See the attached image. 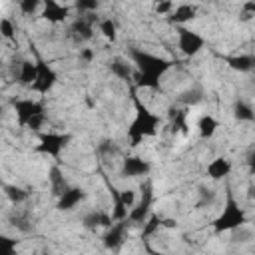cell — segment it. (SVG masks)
Here are the masks:
<instances>
[{
	"label": "cell",
	"instance_id": "cell-1",
	"mask_svg": "<svg viewBox=\"0 0 255 255\" xmlns=\"http://www.w3.org/2000/svg\"><path fill=\"white\" fill-rule=\"evenodd\" d=\"M129 62L133 64V84L137 90H161V78L171 70L173 62L167 58H161L157 54H151L141 48H131L128 52Z\"/></svg>",
	"mask_w": 255,
	"mask_h": 255
},
{
	"label": "cell",
	"instance_id": "cell-2",
	"mask_svg": "<svg viewBox=\"0 0 255 255\" xmlns=\"http://www.w3.org/2000/svg\"><path fill=\"white\" fill-rule=\"evenodd\" d=\"M131 102H133V118L126 129V137L131 147H137L145 137H155L159 133L161 118L153 110H149L135 92L131 94Z\"/></svg>",
	"mask_w": 255,
	"mask_h": 255
},
{
	"label": "cell",
	"instance_id": "cell-3",
	"mask_svg": "<svg viewBox=\"0 0 255 255\" xmlns=\"http://www.w3.org/2000/svg\"><path fill=\"white\" fill-rule=\"evenodd\" d=\"M245 223H247V211L239 205V201L235 199L231 187H227L223 209L211 221V227H213L215 233H229V231H235V229L243 227Z\"/></svg>",
	"mask_w": 255,
	"mask_h": 255
},
{
	"label": "cell",
	"instance_id": "cell-4",
	"mask_svg": "<svg viewBox=\"0 0 255 255\" xmlns=\"http://www.w3.org/2000/svg\"><path fill=\"white\" fill-rule=\"evenodd\" d=\"M70 141H72V135H70V133H62V131H42V133H38V143L34 145V151L58 159V157L62 155V151L70 145Z\"/></svg>",
	"mask_w": 255,
	"mask_h": 255
},
{
	"label": "cell",
	"instance_id": "cell-5",
	"mask_svg": "<svg viewBox=\"0 0 255 255\" xmlns=\"http://www.w3.org/2000/svg\"><path fill=\"white\" fill-rule=\"evenodd\" d=\"M175 36H177V50L185 58H193L205 48V38L187 26H175Z\"/></svg>",
	"mask_w": 255,
	"mask_h": 255
},
{
	"label": "cell",
	"instance_id": "cell-6",
	"mask_svg": "<svg viewBox=\"0 0 255 255\" xmlns=\"http://www.w3.org/2000/svg\"><path fill=\"white\" fill-rule=\"evenodd\" d=\"M12 108L16 114V122L20 128H26L30 124V120H34L40 114H46V108L40 100H32V98H18L12 100Z\"/></svg>",
	"mask_w": 255,
	"mask_h": 255
},
{
	"label": "cell",
	"instance_id": "cell-7",
	"mask_svg": "<svg viewBox=\"0 0 255 255\" xmlns=\"http://www.w3.org/2000/svg\"><path fill=\"white\" fill-rule=\"evenodd\" d=\"M151 205H153V187H151L149 181H145V183H141V197L135 201V205L128 213V221L143 225V221L153 213Z\"/></svg>",
	"mask_w": 255,
	"mask_h": 255
},
{
	"label": "cell",
	"instance_id": "cell-8",
	"mask_svg": "<svg viewBox=\"0 0 255 255\" xmlns=\"http://www.w3.org/2000/svg\"><path fill=\"white\" fill-rule=\"evenodd\" d=\"M36 66H38V74H36V80H34V84L30 86V90L36 92V94H40V96H46V94H50V92L54 90V86L58 84V74H56V70H54L48 62H44L42 58H36Z\"/></svg>",
	"mask_w": 255,
	"mask_h": 255
},
{
	"label": "cell",
	"instance_id": "cell-9",
	"mask_svg": "<svg viewBox=\"0 0 255 255\" xmlns=\"http://www.w3.org/2000/svg\"><path fill=\"white\" fill-rule=\"evenodd\" d=\"M151 171V163L139 155H126L122 159V167H120V173L122 177H145L149 175Z\"/></svg>",
	"mask_w": 255,
	"mask_h": 255
},
{
	"label": "cell",
	"instance_id": "cell-10",
	"mask_svg": "<svg viewBox=\"0 0 255 255\" xmlns=\"http://www.w3.org/2000/svg\"><path fill=\"white\" fill-rule=\"evenodd\" d=\"M70 12H72V8L66 4H60L58 0H42L40 18L50 24H62L70 18Z\"/></svg>",
	"mask_w": 255,
	"mask_h": 255
},
{
	"label": "cell",
	"instance_id": "cell-11",
	"mask_svg": "<svg viewBox=\"0 0 255 255\" xmlns=\"http://www.w3.org/2000/svg\"><path fill=\"white\" fill-rule=\"evenodd\" d=\"M94 14H80L72 24H70V36L80 44V42H88L94 38Z\"/></svg>",
	"mask_w": 255,
	"mask_h": 255
},
{
	"label": "cell",
	"instance_id": "cell-12",
	"mask_svg": "<svg viewBox=\"0 0 255 255\" xmlns=\"http://www.w3.org/2000/svg\"><path fill=\"white\" fill-rule=\"evenodd\" d=\"M128 225H131L128 219H124V221H114V225L108 227L106 233L102 235V243H104V247L110 249V251H118V249L122 247V243H124Z\"/></svg>",
	"mask_w": 255,
	"mask_h": 255
},
{
	"label": "cell",
	"instance_id": "cell-13",
	"mask_svg": "<svg viewBox=\"0 0 255 255\" xmlns=\"http://www.w3.org/2000/svg\"><path fill=\"white\" fill-rule=\"evenodd\" d=\"M86 199V191L82 189V187H76V185H72V187H66L62 193H58V201H56V209L58 211H72V209H76L82 201Z\"/></svg>",
	"mask_w": 255,
	"mask_h": 255
},
{
	"label": "cell",
	"instance_id": "cell-14",
	"mask_svg": "<svg viewBox=\"0 0 255 255\" xmlns=\"http://www.w3.org/2000/svg\"><path fill=\"white\" fill-rule=\"evenodd\" d=\"M197 6L191 2H181L177 6H173L171 14L167 16V22L173 26H187L189 22H193L197 18Z\"/></svg>",
	"mask_w": 255,
	"mask_h": 255
},
{
	"label": "cell",
	"instance_id": "cell-15",
	"mask_svg": "<svg viewBox=\"0 0 255 255\" xmlns=\"http://www.w3.org/2000/svg\"><path fill=\"white\" fill-rule=\"evenodd\" d=\"M114 215L108 213V211H102V209H92L88 211L84 217H82V225L88 229V231H98V229H108L114 225Z\"/></svg>",
	"mask_w": 255,
	"mask_h": 255
},
{
	"label": "cell",
	"instance_id": "cell-16",
	"mask_svg": "<svg viewBox=\"0 0 255 255\" xmlns=\"http://www.w3.org/2000/svg\"><path fill=\"white\" fill-rule=\"evenodd\" d=\"M231 171H233V163H231L229 157H223V155L213 157L205 167V175L211 181H223L231 175Z\"/></svg>",
	"mask_w": 255,
	"mask_h": 255
},
{
	"label": "cell",
	"instance_id": "cell-17",
	"mask_svg": "<svg viewBox=\"0 0 255 255\" xmlns=\"http://www.w3.org/2000/svg\"><path fill=\"white\" fill-rule=\"evenodd\" d=\"M169 129L171 133H183V135L189 131L185 108H169Z\"/></svg>",
	"mask_w": 255,
	"mask_h": 255
},
{
	"label": "cell",
	"instance_id": "cell-18",
	"mask_svg": "<svg viewBox=\"0 0 255 255\" xmlns=\"http://www.w3.org/2000/svg\"><path fill=\"white\" fill-rule=\"evenodd\" d=\"M110 72L124 82H133V64L129 62V58H114L110 62Z\"/></svg>",
	"mask_w": 255,
	"mask_h": 255
},
{
	"label": "cell",
	"instance_id": "cell-19",
	"mask_svg": "<svg viewBox=\"0 0 255 255\" xmlns=\"http://www.w3.org/2000/svg\"><path fill=\"white\" fill-rule=\"evenodd\" d=\"M38 74V66L36 60H22L18 64V74H16V82L20 86H32Z\"/></svg>",
	"mask_w": 255,
	"mask_h": 255
},
{
	"label": "cell",
	"instance_id": "cell-20",
	"mask_svg": "<svg viewBox=\"0 0 255 255\" xmlns=\"http://www.w3.org/2000/svg\"><path fill=\"white\" fill-rule=\"evenodd\" d=\"M197 135L201 137V139H211L213 135H215V131L219 129V122H217V118L215 116H211V114H203L199 120H197Z\"/></svg>",
	"mask_w": 255,
	"mask_h": 255
},
{
	"label": "cell",
	"instance_id": "cell-21",
	"mask_svg": "<svg viewBox=\"0 0 255 255\" xmlns=\"http://www.w3.org/2000/svg\"><path fill=\"white\" fill-rule=\"evenodd\" d=\"M227 66L235 72H241V74H247L251 70H255V56L253 54H239V56H229L225 58Z\"/></svg>",
	"mask_w": 255,
	"mask_h": 255
},
{
	"label": "cell",
	"instance_id": "cell-22",
	"mask_svg": "<svg viewBox=\"0 0 255 255\" xmlns=\"http://www.w3.org/2000/svg\"><path fill=\"white\" fill-rule=\"evenodd\" d=\"M110 195H112V201H114V205H112V215H114V219H116V221L128 219L129 209L122 203V199H120V189H116V187L112 185V187H110Z\"/></svg>",
	"mask_w": 255,
	"mask_h": 255
},
{
	"label": "cell",
	"instance_id": "cell-23",
	"mask_svg": "<svg viewBox=\"0 0 255 255\" xmlns=\"http://www.w3.org/2000/svg\"><path fill=\"white\" fill-rule=\"evenodd\" d=\"M233 118H235L237 122H243V124L255 122V110H253L247 102L239 100V102H235V106H233Z\"/></svg>",
	"mask_w": 255,
	"mask_h": 255
},
{
	"label": "cell",
	"instance_id": "cell-24",
	"mask_svg": "<svg viewBox=\"0 0 255 255\" xmlns=\"http://www.w3.org/2000/svg\"><path fill=\"white\" fill-rule=\"evenodd\" d=\"M161 219L157 213H151L145 221H143V227H141V239H147V237H153L163 225H161Z\"/></svg>",
	"mask_w": 255,
	"mask_h": 255
},
{
	"label": "cell",
	"instance_id": "cell-25",
	"mask_svg": "<svg viewBox=\"0 0 255 255\" xmlns=\"http://www.w3.org/2000/svg\"><path fill=\"white\" fill-rule=\"evenodd\" d=\"M98 30H100V34H102L108 42H116V40H118V26H116V22H114L112 18H102V20H98Z\"/></svg>",
	"mask_w": 255,
	"mask_h": 255
},
{
	"label": "cell",
	"instance_id": "cell-26",
	"mask_svg": "<svg viewBox=\"0 0 255 255\" xmlns=\"http://www.w3.org/2000/svg\"><path fill=\"white\" fill-rule=\"evenodd\" d=\"M4 195L8 197V201L12 205H20L28 199V191L18 187V185H4Z\"/></svg>",
	"mask_w": 255,
	"mask_h": 255
},
{
	"label": "cell",
	"instance_id": "cell-27",
	"mask_svg": "<svg viewBox=\"0 0 255 255\" xmlns=\"http://www.w3.org/2000/svg\"><path fill=\"white\" fill-rule=\"evenodd\" d=\"M74 8L78 14H96L100 8V0H74Z\"/></svg>",
	"mask_w": 255,
	"mask_h": 255
},
{
	"label": "cell",
	"instance_id": "cell-28",
	"mask_svg": "<svg viewBox=\"0 0 255 255\" xmlns=\"http://www.w3.org/2000/svg\"><path fill=\"white\" fill-rule=\"evenodd\" d=\"M50 183H52V189H54L56 193H62V191L68 187L66 181H64V175H62L60 167H52V169H50Z\"/></svg>",
	"mask_w": 255,
	"mask_h": 255
},
{
	"label": "cell",
	"instance_id": "cell-29",
	"mask_svg": "<svg viewBox=\"0 0 255 255\" xmlns=\"http://www.w3.org/2000/svg\"><path fill=\"white\" fill-rule=\"evenodd\" d=\"M18 8L24 16H34L38 10H42V0H18Z\"/></svg>",
	"mask_w": 255,
	"mask_h": 255
},
{
	"label": "cell",
	"instance_id": "cell-30",
	"mask_svg": "<svg viewBox=\"0 0 255 255\" xmlns=\"http://www.w3.org/2000/svg\"><path fill=\"white\" fill-rule=\"evenodd\" d=\"M0 36L4 40H14L16 38V26H14V22L8 16L0 18Z\"/></svg>",
	"mask_w": 255,
	"mask_h": 255
},
{
	"label": "cell",
	"instance_id": "cell-31",
	"mask_svg": "<svg viewBox=\"0 0 255 255\" xmlns=\"http://www.w3.org/2000/svg\"><path fill=\"white\" fill-rule=\"evenodd\" d=\"M199 100H201V90H199V88H189V90H185V92L181 94V98H179V102L185 104V106H195Z\"/></svg>",
	"mask_w": 255,
	"mask_h": 255
},
{
	"label": "cell",
	"instance_id": "cell-32",
	"mask_svg": "<svg viewBox=\"0 0 255 255\" xmlns=\"http://www.w3.org/2000/svg\"><path fill=\"white\" fill-rule=\"evenodd\" d=\"M120 199H122V203L128 207V209H131L133 205H135V201H137V195H135V189H120Z\"/></svg>",
	"mask_w": 255,
	"mask_h": 255
},
{
	"label": "cell",
	"instance_id": "cell-33",
	"mask_svg": "<svg viewBox=\"0 0 255 255\" xmlns=\"http://www.w3.org/2000/svg\"><path fill=\"white\" fill-rule=\"evenodd\" d=\"M255 18V0H245L241 4V20H251Z\"/></svg>",
	"mask_w": 255,
	"mask_h": 255
},
{
	"label": "cell",
	"instance_id": "cell-34",
	"mask_svg": "<svg viewBox=\"0 0 255 255\" xmlns=\"http://www.w3.org/2000/svg\"><path fill=\"white\" fill-rule=\"evenodd\" d=\"M118 149H116V143L112 139H104L98 143V153L100 155H114Z\"/></svg>",
	"mask_w": 255,
	"mask_h": 255
},
{
	"label": "cell",
	"instance_id": "cell-35",
	"mask_svg": "<svg viewBox=\"0 0 255 255\" xmlns=\"http://www.w3.org/2000/svg\"><path fill=\"white\" fill-rule=\"evenodd\" d=\"M173 6H175V2H155L153 4V12L159 14V16H169Z\"/></svg>",
	"mask_w": 255,
	"mask_h": 255
},
{
	"label": "cell",
	"instance_id": "cell-36",
	"mask_svg": "<svg viewBox=\"0 0 255 255\" xmlns=\"http://www.w3.org/2000/svg\"><path fill=\"white\" fill-rule=\"evenodd\" d=\"M78 60H80L82 64H92V62L96 60V52H94V48H80V52H78Z\"/></svg>",
	"mask_w": 255,
	"mask_h": 255
},
{
	"label": "cell",
	"instance_id": "cell-37",
	"mask_svg": "<svg viewBox=\"0 0 255 255\" xmlns=\"http://www.w3.org/2000/svg\"><path fill=\"white\" fill-rule=\"evenodd\" d=\"M16 245H18L16 239H10V237H2V239H0V247H2V251H4L6 255H12V253L16 251Z\"/></svg>",
	"mask_w": 255,
	"mask_h": 255
},
{
	"label": "cell",
	"instance_id": "cell-38",
	"mask_svg": "<svg viewBox=\"0 0 255 255\" xmlns=\"http://www.w3.org/2000/svg\"><path fill=\"white\" fill-rule=\"evenodd\" d=\"M247 167H249V173H253L255 175V149L249 153V157H247Z\"/></svg>",
	"mask_w": 255,
	"mask_h": 255
},
{
	"label": "cell",
	"instance_id": "cell-39",
	"mask_svg": "<svg viewBox=\"0 0 255 255\" xmlns=\"http://www.w3.org/2000/svg\"><path fill=\"white\" fill-rule=\"evenodd\" d=\"M161 225L167 227V229H175L177 227V221L175 219H161Z\"/></svg>",
	"mask_w": 255,
	"mask_h": 255
},
{
	"label": "cell",
	"instance_id": "cell-40",
	"mask_svg": "<svg viewBox=\"0 0 255 255\" xmlns=\"http://www.w3.org/2000/svg\"><path fill=\"white\" fill-rule=\"evenodd\" d=\"M247 197H249V199H255V183H251V185L247 187Z\"/></svg>",
	"mask_w": 255,
	"mask_h": 255
},
{
	"label": "cell",
	"instance_id": "cell-41",
	"mask_svg": "<svg viewBox=\"0 0 255 255\" xmlns=\"http://www.w3.org/2000/svg\"><path fill=\"white\" fill-rule=\"evenodd\" d=\"M155 2H175V0H153V4H155Z\"/></svg>",
	"mask_w": 255,
	"mask_h": 255
}]
</instances>
